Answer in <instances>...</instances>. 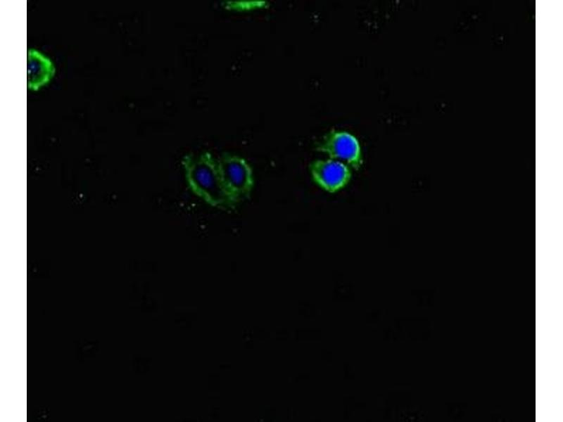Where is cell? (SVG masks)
<instances>
[{
    "label": "cell",
    "mask_w": 563,
    "mask_h": 422,
    "mask_svg": "<svg viewBox=\"0 0 563 422\" xmlns=\"http://www.w3.org/2000/svg\"><path fill=\"white\" fill-rule=\"evenodd\" d=\"M317 151L331 159L358 170L362 165L361 148L358 139L347 132L332 129L317 143Z\"/></svg>",
    "instance_id": "3"
},
{
    "label": "cell",
    "mask_w": 563,
    "mask_h": 422,
    "mask_svg": "<svg viewBox=\"0 0 563 422\" xmlns=\"http://www.w3.org/2000/svg\"><path fill=\"white\" fill-rule=\"evenodd\" d=\"M217 161L224 188L237 206L251 195L255 184L253 169L245 158L236 155L225 153Z\"/></svg>",
    "instance_id": "2"
},
{
    "label": "cell",
    "mask_w": 563,
    "mask_h": 422,
    "mask_svg": "<svg viewBox=\"0 0 563 422\" xmlns=\"http://www.w3.org/2000/svg\"><path fill=\"white\" fill-rule=\"evenodd\" d=\"M313 181L330 193L336 192L348 184L351 172L344 163L332 159L317 160L309 167Z\"/></svg>",
    "instance_id": "4"
},
{
    "label": "cell",
    "mask_w": 563,
    "mask_h": 422,
    "mask_svg": "<svg viewBox=\"0 0 563 422\" xmlns=\"http://www.w3.org/2000/svg\"><path fill=\"white\" fill-rule=\"evenodd\" d=\"M186 182L190 191L208 205L224 211L236 207L222 183L217 161L208 151L189 153L182 160Z\"/></svg>",
    "instance_id": "1"
},
{
    "label": "cell",
    "mask_w": 563,
    "mask_h": 422,
    "mask_svg": "<svg viewBox=\"0 0 563 422\" xmlns=\"http://www.w3.org/2000/svg\"><path fill=\"white\" fill-rule=\"evenodd\" d=\"M54 74L52 62L40 52L30 49L27 53V87L34 91L47 84Z\"/></svg>",
    "instance_id": "5"
}]
</instances>
